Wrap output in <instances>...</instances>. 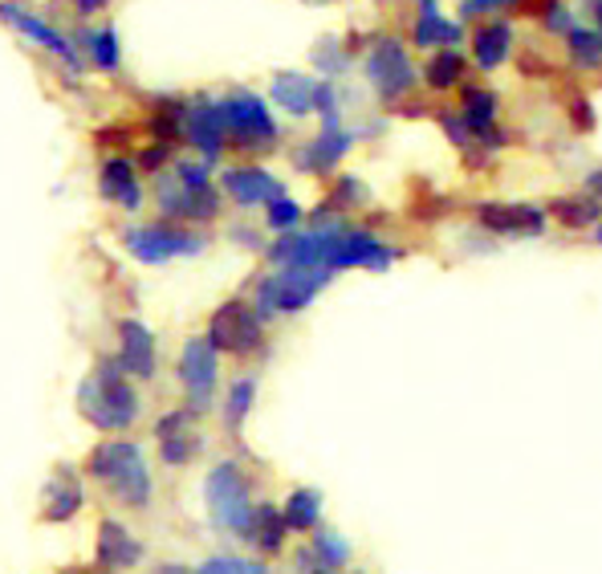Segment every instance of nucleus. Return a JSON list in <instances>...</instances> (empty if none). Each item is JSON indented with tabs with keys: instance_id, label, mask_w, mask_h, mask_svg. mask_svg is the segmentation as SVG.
I'll return each mask as SVG.
<instances>
[{
	"instance_id": "nucleus-52",
	"label": "nucleus",
	"mask_w": 602,
	"mask_h": 574,
	"mask_svg": "<svg viewBox=\"0 0 602 574\" xmlns=\"http://www.w3.org/2000/svg\"><path fill=\"white\" fill-rule=\"evenodd\" d=\"M587 4H590V0H587Z\"/></svg>"
},
{
	"instance_id": "nucleus-3",
	"label": "nucleus",
	"mask_w": 602,
	"mask_h": 574,
	"mask_svg": "<svg viewBox=\"0 0 602 574\" xmlns=\"http://www.w3.org/2000/svg\"><path fill=\"white\" fill-rule=\"evenodd\" d=\"M204 505H208V521H212L220 533H232V538H244L248 533V521H253V477L244 473L241 460H216L208 477H204Z\"/></svg>"
},
{
	"instance_id": "nucleus-9",
	"label": "nucleus",
	"mask_w": 602,
	"mask_h": 574,
	"mask_svg": "<svg viewBox=\"0 0 602 574\" xmlns=\"http://www.w3.org/2000/svg\"><path fill=\"white\" fill-rule=\"evenodd\" d=\"M155 204H159V216L172 220V225H212L220 216V187H187L175 180V172L155 175Z\"/></svg>"
},
{
	"instance_id": "nucleus-26",
	"label": "nucleus",
	"mask_w": 602,
	"mask_h": 574,
	"mask_svg": "<svg viewBox=\"0 0 602 574\" xmlns=\"http://www.w3.org/2000/svg\"><path fill=\"white\" fill-rule=\"evenodd\" d=\"M509 49H513V30H509V21H488V25H481V30L473 33V58L481 70L505 66Z\"/></svg>"
},
{
	"instance_id": "nucleus-51",
	"label": "nucleus",
	"mask_w": 602,
	"mask_h": 574,
	"mask_svg": "<svg viewBox=\"0 0 602 574\" xmlns=\"http://www.w3.org/2000/svg\"><path fill=\"white\" fill-rule=\"evenodd\" d=\"M355 574H362V571H355Z\"/></svg>"
},
{
	"instance_id": "nucleus-8",
	"label": "nucleus",
	"mask_w": 602,
	"mask_h": 574,
	"mask_svg": "<svg viewBox=\"0 0 602 574\" xmlns=\"http://www.w3.org/2000/svg\"><path fill=\"white\" fill-rule=\"evenodd\" d=\"M204 338H208L220 355H232V359H253V355H261V346H265V322L257 318L253 302L232 298V302H224L212 314Z\"/></svg>"
},
{
	"instance_id": "nucleus-39",
	"label": "nucleus",
	"mask_w": 602,
	"mask_h": 574,
	"mask_svg": "<svg viewBox=\"0 0 602 574\" xmlns=\"http://www.w3.org/2000/svg\"><path fill=\"white\" fill-rule=\"evenodd\" d=\"M314 111L322 115V127H343V115H338V90H334V82H317L314 87Z\"/></svg>"
},
{
	"instance_id": "nucleus-48",
	"label": "nucleus",
	"mask_w": 602,
	"mask_h": 574,
	"mask_svg": "<svg viewBox=\"0 0 602 574\" xmlns=\"http://www.w3.org/2000/svg\"><path fill=\"white\" fill-rule=\"evenodd\" d=\"M594 241L602 244V220H599V225H594Z\"/></svg>"
},
{
	"instance_id": "nucleus-23",
	"label": "nucleus",
	"mask_w": 602,
	"mask_h": 574,
	"mask_svg": "<svg viewBox=\"0 0 602 574\" xmlns=\"http://www.w3.org/2000/svg\"><path fill=\"white\" fill-rule=\"evenodd\" d=\"M286 517H281V505L273 502H257V509H253V521H248V533H244L241 542L253 546L261 559H273V554H281L286 550Z\"/></svg>"
},
{
	"instance_id": "nucleus-20",
	"label": "nucleus",
	"mask_w": 602,
	"mask_h": 574,
	"mask_svg": "<svg viewBox=\"0 0 602 574\" xmlns=\"http://www.w3.org/2000/svg\"><path fill=\"white\" fill-rule=\"evenodd\" d=\"M220 187H224V196L232 204H241V208H257V204H269L277 196H286V187L273 172L265 168H253V163H244V168H229V172L220 175Z\"/></svg>"
},
{
	"instance_id": "nucleus-35",
	"label": "nucleus",
	"mask_w": 602,
	"mask_h": 574,
	"mask_svg": "<svg viewBox=\"0 0 602 574\" xmlns=\"http://www.w3.org/2000/svg\"><path fill=\"white\" fill-rule=\"evenodd\" d=\"M301 204L298 200H289V196H277V200L265 204V225H269L277 237H286V232H298L301 225Z\"/></svg>"
},
{
	"instance_id": "nucleus-46",
	"label": "nucleus",
	"mask_w": 602,
	"mask_h": 574,
	"mask_svg": "<svg viewBox=\"0 0 602 574\" xmlns=\"http://www.w3.org/2000/svg\"><path fill=\"white\" fill-rule=\"evenodd\" d=\"M73 4H78V13H82V16H90V13H99L106 0H73Z\"/></svg>"
},
{
	"instance_id": "nucleus-17",
	"label": "nucleus",
	"mask_w": 602,
	"mask_h": 574,
	"mask_svg": "<svg viewBox=\"0 0 602 574\" xmlns=\"http://www.w3.org/2000/svg\"><path fill=\"white\" fill-rule=\"evenodd\" d=\"M115 359H118V367L127 371V379H135V383H151V379H155L159 346L147 322H139V318H123V322H118Z\"/></svg>"
},
{
	"instance_id": "nucleus-15",
	"label": "nucleus",
	"mask_w": 602,
	"mask_h": 574,
	"mask_svg": "<svg viewBox=\"0 0 602 574\" xmlns=\"http://www.w3.org/2000/svg\"><path fill=\"white\" fill-rule=\"evenodd\" d=\"M184 139L200 151V159L208 163V168L220 163L224 147H229V130H224V115H220V99H192L187 102Z\"/></svg>"
},
{
	"instance_id": "nucleus-22",
	"label": "nucleus",
	"mask_w": 602,
	"mask_h": 574,
	"mask_svg": "<svg viewBox=\"0 0 602 574\" xmlns=\"http://www.w3.org/2000/svg\"><path fill=\"white\" fill-rule=\"evenodd\" d=\"M355 139H359V135L346 127H322L317 139H310V144L298 151V168L310 175H331L346 159V151L355 147Z\"/></svg>"
},
{
	"instance_id": "nucleus-34",
	"label": "nucleus",
	"mask_w": 602,
	"mask_h": 574,
	"mask_svg": "<svg viewBox=\"0 0 602 574\" xmlns=\"http://www.w3.org/2000/svg\"><path fill=\"white\" fill-rule=\"evenodd\" d=\"M554 213H558L562 225H570V229H587V225H599L602 200H594V196H574V200L554 204Z\"/></svg>"
},
{
	"instance_id": "nucleus-30",
	"label": "nucleus",
	"mask_w": 602,
	"mask_h": 574,
	"mask_svg": "<svg viewBox=\"0 0 602 574\" xmlns=\"http://www.w3.org/2000/svg\"><path fill=\"white\" fill-rule=\"evenodd\" d=\"M82 42H86V58L94 70L102 73H115L123 66V45H118V33L106 25V30H90L82 33Z\"/></svg>"
},
{
	"instance_id": "nucleus-27",
	"label": "nucleus",
	"mask_w": 602,
	"mask_h": 574,
	"mask_svg": "<svg viewBox=\"0 0 602 574\" xmlns=\"http://www.w3.org/2000/svg\"><path fill=\"white\" fill-rule=\"evenodd\" d=\"M253 403H257V375H236L229 383V391H224V403H220V420H224L229 436H241Z\"/></svg>"
},
{
	"instance_id": "nucleus-13",
	"label": "nucleus",
	"mask_w": 602,
	"mask_h": 574,
	"mask_svg": "<svg viewBox=\"0 0 602 574\" xmlns=\"http://www.w3.org/2000/svg\"><path fill=\"white\" fill-rule=\"evenodd\" d=\"M147 559V546L139 533H130L127 521L118 517H102L99 533H94V566L102 574H130L139 571Z\"/></svg>"
},
{
	"instance_id": "nucleus-28",
	"label": "nucleus",
	"mask_w": 602,
	"mask_h": 574,
	"mask_svg": "<svg viewBox=\"0 0 602 574\" xmlns=\"http://www.w3.org/2000/svg\"><path fill=\"white\" fill-rule=\"evenodd\" d=\"M281 517H286L289 533H314L322 526V493L317 489H293L281 502Z\"/></svg>"
},
{
	"instance_id": "nucleus-37",
	"label": "nucleus",
	"mask_w": 602,
	"mask_h": 574,
	"mask_svg": "<svg viewBox=\"0 0 602 574\" xmlns=\"http://www.w3.org/2000/svg\"><path fill=\"white\" fill-rule=\"evenodd\" d=\"M172 163H175V147H167V144H147L143 151H139V159H135V168L147 175L167 172Z\"/></svg>"
},
{
	"instance_id": "nucleus-25",
	"label": "nucleus",
	"mask_w": 602,
	"mask_h": 574,
	"mask_svg": "<svg viewBox=\"0 0 602 574\" xmlns=\"http://www.w3.org/2000/svg\"><path fill=\"white\" fill-rule=\"evenodd\" d=\"M460 25H452V21H444V13H440V4L436 0H419V21H416V45L419 49H452V45H460Z\"/></svg>"
},
{
	"instance_id": "nucleus-24",
	"label": "nucleus",
	"mask_w": 602,
	"mask_h": 574,
	"mask_svg": "<svg viewBox=\"0 0 602 574\" xmlns=\"http://www.w3.org/2000/svg\"><path fill=\"white\" fill-rule=\"evenodd\" d=\"M314 78L305 73H277L269 87V99L277 102V111H286L293 118H305L314 111Z\"/></svg>"
},
{
	"instance_id": "nucleus-40",
	"label": "nucleus",
	"mask_w": 602,
	"mask_h": 574,
	"mask_svg": "<svg viewBox=\"0 0 602 574\" xmlns=\"http://www.w3.org/2000/svg\"><path fill=\"white\" fill-rule=\"evenodd\" d=\"M314 61H317V70L326 73V82H331L334 73L346 70V54H343V45H338V42H322V45H317Z\"/></svg>"
},
{
	"instance_id": "nucleus-44",
	"label": "nucleus",
	"mask_w": 602,
	"mask_h": 574,
	"mask_svg": "<svg viewBox=\"0 0 602 574\" xmlns=\"http://www.w3.org/2000/svg\"><path fill=\"white\" fill-rule=\"evenodd\" d=\"M587 196L602 200V168H599V172H590V175H587Z\"/></svg>"
},
{
	"instance_id": "nucleus-14",
	"label": "nucleus",
	"mask_w": 602,
	"mask_h": 574,
	"mask_svg": "<svg viewBox=\"0 0 602 574\" xmlns=\"http://www.w3.org/2000/svg\"><path fill=\"white\" fill-rule=\"evenodd\" d=\"M400 249L387 244L383 237H374L371 229H355L346 225L338 244H334V257H331V273L338 269H371V273H383L395 265Z\"/></svg>"
},
{
	"instance_id": "nucleus-50",
	"label": "nucleus",
	"mask_w": 602,
	"mask_h": 574,
	"mask_svg": "<svg viewBox=\"0 0 602 574\" xmlns=\"http://www.w3.org/2000/svg\"><path fill=\"white\" fill-rule=\"evenodd\" d=\"M310 574H334V571H322V566H314V571H310Z\"/></svg>"
},
{
	"instance_id": "nucleus-33",
	"label": "nucleus",
	"mask_w": 602,
	"mask_h": 574,
	"mask_svg": "<svg viewBox=\"0 0 602 574\" xmlns=\"http://www.w3.org/2000/svg\"><path fill=\"white\" fill-rule=\"evenodd\" d=\"M566 49H570V61L582 66V70H599L602 66V37L594 30H570L566 33Z\"/></svg>"
},
{
	"instance_id": "nucleus-36",
	"label": "nucleus",
	"mask_w": 602,
	"mask_h": 574,
	"mask_svg": "<svg viewBox=\"0 0 602 574\" xmlns=\"http://www.w3.org/2000/svg\"><path fill=\"white\" fill-rule=\"evenodd\" d=\"M200 574H269V566L261 559H241V554H216V559L200 562Z\"/></svg>"
},
{
	"instance_id": "nucleus-12",
	"label": "nucleus",
	"mask_w": 602,
	"mask_h": 574,
	"mask_svg": "<svg viewBox=\"0 0 602 574\" xmlns=\"http://www.w3.org/2000/svg\"><path fill=\"white\" fill-rule=\"evenodd\" d=\"M196 412L192 407H172L155 420V452L163 469H187L204 452V436L196 432Z\"/></svg>"
},
{
	"instance_id": "nucleus-21",
	"label": "nucleus",
	"mask_w": 602,
	"mask_h": 574,
	"mask_svg": "<svg viewBox=\"0 0 602 574\" xmlns=\"http://www.w3.org/2000/svg\"><path fill=\"white\" fill-rule=\"evenodd\" d=\"M476 220L481 229L497 237H542L545 232V208H533V204H481Z\"/></svg>"
},
{
	"instance_id": "nucleus-38",
	"label": "nucleus",
	"mask_w": 602,
	"mask_h": 574,
	"mask_svg": "<svg viewBox=\"0 0 602 574\" xmlns=\"http://www.w3.org/2000/svg\"><path fill=\"white\" fill-rule=\"evenodd\" d=\"M367 200V187H362L359 175H343L338 184H334V196L326 208H334V213H343V208H355V204Z\"/></svg>"
},
{
	"instance_id": "nucleus-18",
	"label": "nucleus",
	"mask_w": 602,
	"mask_h": 574,
	"mask_svg": "<svg viewBox=\"0 0 602 574\" xmlns=\"http://www.w3.org/2000/svg\"><path fill=\"white\" fill-rule=\"evenodd\" d=\"M99 196L106 204L123 208V213H139V208H143V184H139V168H135V159H127V156L102 159Z\"/></svg>"
},
{
	"instance_id": "nucleus-43",
	"label": "nucleus",
	"mask_w": 602,
	"mask_h": 574,
	"mask_svg": "<svg viewBox=\"0 0 602 574\" xmlns=\"http://www.w3.org/2000/svg\"><path fill=\"white\" fill-rule=\"evenodd\" d=\"M509 4H517V0H464V4H460V16L473 21V16L481 13H505Z\"/></svg>"
},
{
	"instance_id": "nucleus-41",
	"label": "nucleus",
	"mask_w": 602,
	"mask_h": 574,
	"mask_svg": "<svg viewBox=\"0 0 602 574\" xmlns=\"http://www.w3.org/2000/svg\"><path fill=\"white\" fill-rule=\"evenodd\" d=\"M440 127L448 130V139H452L456 147H464V151L473 147V135H468V127H464V118H460V115H452V111H440Z\"/></svg>"
},
{
	"instance_id": "nucleus-32",
	"label": "nucleus",
	"mask_w": 602,
	"mask_h": 574,
	"mask_svg": "<svg viewBox=\"0 0 602 574\" xmlns=\"http://www.w3.org/2000/svg\"><path fill=\"white\" fill-rule=\"evenodd\" d=\"M460 78H464V54H460V49L431 54L428 70H424V82H428L431 90H452L460 87Z\"/></svg>"
},
{
	"instance_id": "nucleus-2",
	"label": "nucleus",
	"mask_w": 602,
	"mask_h": 574,
	"mask_svg": "<svg viewBox=\"0 0 602 574\" xmlns=\"http://www.w3.org/2000/svg\"><path fill=\"white\" fill-rule=\"evenodd\" d=\"M78 412L102 436H127L143 420V395L135 388V379H127V371L118 367L115 355H102L94 371L78 383Z\"/></svg>"
},
{
	"instance_id": "nucleus-1",
	"label": "nucleus",
	"mask_w": 602,
	"mask_h": 574,
	"mask_svg": "<svg viewBox=\"0 0 602 574\" xmlns=\"http://www.w3.org/2000/svg\"><path fill=\"white\" fill-rule=\"evenodd\" d=\"M82 473H86V481L106 489L111 502H118L123 509L147 514L151 502H155V477H151L147 452L135 436H106V440H99L86 452Z\"/></svg>"
},
{
	"instance_id": "nucleus-4",
	"label": "nucleus",
	"mask_w": 602,
	"mask_h": 574,
	"mask_svg": "<svg viewBox=\"0 0 602 574\" xmlns=\"http://www.w3.org/2000/svg\"><path fill=\"white\" fill-rule=\"evenodd\" d=\"M331 269H277L261 277L253 289V310L261 322H273L277 314H301L322 289L331 286Z\"/></svg>"
},
{
	"instance_id": "nucleus-6",
	"label": "nucleus",
	"mask_w": 602,
	"mask_h": 574,
	"mask_svg": "<svg viewBox=\"0 0 602 574\" xmlns=\"http://www.w3.org/2000/svg\"><path fill=\"white\" fill-rule=\"evenodd\" d=\"M220 115H224V130L229 144L241 151H269L281 139L277 118L269 115V106L253 90H232L229 99H220Z\"/></svg>"
},
{
	"instance_id": "nucleus-16",
	"label": "nucleus",
	"mask_w": 602,
	"mask_h": 574,
	"mask_svg": "<svg viewBox=\"0 0 602 574\" xmlns=\"http://www.w3.org/2000/svg\"><path fill=\"white\" fill-rule=\"evenodd\" d=\"M86 509V473H78L73 464H58L42 489V521L66 526Z\"/></svg>"
},
{
	"instance_id": "nucleus-10",
	"label": "nucleus",
	"mask_w": 602,
	"mask_h": 574,
	"mask_svg": "<svg viewBox=\"0 0 602 574\" xmlns=\"http://www.w3.org/2000/svg\"><path fill=\"white\" fill-rule=\"evenodd\" d=\"M367 78H371L374 94L383 102H400L403 94H412L419 82L416 66L407 58V45L395 42V37H383V42L371 45V54H367Z\"/></svg>"
},
{
	"instance_id": "nucleus-49",
	"label": "nucleus",
	"mask_w": 602,
	"mask_h": 574,
	"mask_svg": "<svg viewBox=\"0 0 602 574\" xmlns=\"http://www.w3.org/2000/svg\"><path fill=\"white\" fill-rule=\"evenodd\" d=\"M70 574H102V571H99V566H94V571H70Z\"/></svg>"
},
{
	"instance_id": "nucleus-45",
	"label": "nucleus",
	"mask_w": 602,
	"mask_h": 574,
	"mask_svg": "<svg viewBox=\"0 0 602 574\" xmlns=\"http://www.w3.org/2000/svg\"><path fill=\"white\" fill-rule=\"evenodd\" d=\"M232 237H236L241 244H248V249H261V237L253 229H232Z\"/></svg>"
},
{
	"instance_id": "nucleus-42",
	"label": "nucleus",
	"mask_w": 602,
	"mask_h": 574,
	"mask_svg": "<svg viewBox=\"0 0 602 574\" xmlns=\"http://www.w3.org/2000/svg\"><path fill=\"white\" fill-rule=\"evenodd\" d=\"M542 16H545V30H549V33H562V37H566L570 30H578L574 13H570V9H562V4H549Z\"/></svg>"
},
{
	"instance_id": "nucleus-11",
	"label": "nucleus",
	"mask_w": 602,
	"mask_h": 574,
	"mask_svg": "<svg viewBox=\"0 0 602 574\" xmlns=\"http://www.w3.org/2000/svg\"><path fill=\"white\" fill-rule=\"evenodd\" d=\"M0 21L4 25H13L21 37L30 45H37V49H45V54H54V58L66 66V70L78 78L82 73V54H78V45L66 37V33H58L49 21H42L37 13H30L21 0H0Z\"/></svg>"
},
{
	"instance_id": "nucleus-7",
	"label": "nucleus",
	"mask_w": 602,
	"mask_h": 574,
	"mask_svg": "<svg viewBox=\"0 0 602 574\" xmlns=\"http://www.w3.org/2000/svg\"><path fill=\"white\" fill-rule=\"evenodd\" d=\"M175 379H180L184 403L196 416L212 412L216 391H220V351H216L204 334L187 338V343L180 346V359H175Z\"/></svg>"
},
{
	"instance_id": "nucleus-29",
	"label": "nucleus",
	"mask_w": 602,
	"mask_h": 574,
	"mask_svg": "<svg viewBox=\"0 0 602 574\" xmlns=\"http://www.w3.org/2000/svg\"><path fill=\"white\" fill-rule=\"evenodd\" d=\"M184 115H187V102L184 99L155 102V111H151V118H147L151 144H167V147L180 144V139H184Z\"/></svg>"
},
{
	"instance_id": "nucleus-47",
	"label": "nucleus",
	"mask_w": 602,
	"mask_h": 574,
	"mask_svg": "<svg viewBox=\"0 0 602 574\" xmlns=\"http://www.w3.org/2000/svg\"><path fill=\"white\" fill-rule=\"evenodd\" d=\"M590 13H594V33L602 37V0H590Z\"/></svg>"
},
{
	"instance_id": "nucleus-19",
	"label": "nucleus",
	"mask_w": 602,
	"mask_h": 574,
	"mask_svg": "<svg viewBox=\"0 0 602 574\" xmlns=\"http://www.w3.org/2000/svg\"><path fill=\"white\" fill-rule=\"evenodd\" d=\"M497 94L485 87H464V102H460V118L473 135V144H481L485 151H501L505 135L497 130Z\"/></svg>"
},
{
	"instance_id": "nucleus-5",
	"label": "nucleus",
	"mask_w": 602,
	"mask_h": 574,
	"mask_svg": "<svg viewBox=\"0 0 602 574\" xmlns=\"http://www.w3.org/2000/svg\"><path fill=\"white\" fill-rule=\"evenodd\" d=\"M204 237L196 229L172 225V220H155V225H130L123 229V249L143 265H167L175 257H200Z\"/></svg>"
},
{
	"instance_id": "nucleus-31",
	"label": "nucleus",
	"mask_w": 602,
	"mask_h": 574,
	"mask_svg": "<svg viewBox=\"0 0 602 574\" xmlns=\"http://www.w3.org/2000/svg\"><path fill=\"white\" fill-rule=\"evenodd\" d=\"M305 550L314 554V562L322 571H343L346 562H350V542H346L343 533L322 530V526L310 533V546H305Z\"/></svg>"
}]
</instances>
